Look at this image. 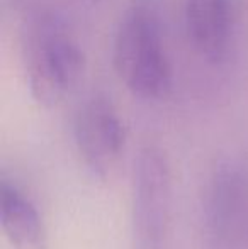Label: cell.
I'll list each match as a JSON object with an SVG mask.
<instances>
[{
    "mask_svg": "<svg viewBox=\"0 0 248 249\" xmlns=\"http://www.w3.org/2000/svg\"><path fill=\"white\" fill-rule=\"evenodd\" d=\"M113 61L121 82L141 99H162L172 87V68L156 0H131L121 14L113 43Z\"/></svg>",
    "mask_w": 248,
    "mask_h": 249,
    "instance_id": "6da1fadb",
    "label": "cell"
},
{
    "mask_svg": "<svg viewBox=\"0 0 248 249\" xmlns=\"http://www.w3.org/2000/svg\"><path fill=\"white\" fill-rule=\"evenodd\" d=\"M22 58L31 95L53 107L78 85L85 53L61 16L41 10L29 16L22 31Z\"/></svg>",
    "mask_w": 248,
    "mask_h": 249,
    "instance_id": "7a4b0ae2",
    "label": "cell"
},
{
    "mask_svg": "<svg viewBox=\"0 0 248 249\" xmlns=\"http://www.w3.org/2000/svg\"><path fill=\"white\" fill-rule=\"evenodd\" d=\"M131 232L134 249H172L173 187L165 153L139 149L133 168Z\"/></svg>",
    "mask_w": 248,
    "mask_h": 249,
    "instance_id": "3957f363",
    "label": "cell"
},
{
    "mask_svg": "<svg viewBox=\"0 0 248 249\" xmlns=\"http://www.w3.org/2000/svg\"><path fill=\"white\" fill-rule=\"evenodd\" d=\"M208 246H248V166L226 156L216 161L202 198Z\"/></svg>",
    "mask_w": 248,
    "mask_h": 249,
    "instance_id": "277c9868",
    "label": "cell"
},
{
    "mask_svg": "<svg viewBox=\"0 0 248 249\" xmlns=\"http://www.w3.org/2000/svg\"><path fill=\"white\" fill-rule=\"evenodd\" d=\"M75 144L92 177L106 181L116 171L126 144V129L111 99L90 93L73 115Z\"/></svg>",
    "mask_w": 248,
    "mask_h": 249,
    "instance_id": "5b68a950",
    "label": "cell"
},
{
    "mask_svg": "<svg viewBox=\"0 0 248 249\" xmlns=\"http://www.w3.org/2000/svg\"><path fill=\"white\" fill-rule=\"evenodd\" d=\"M238 22V0H184V27L192 48L209 63L228 58Z\"/></svg>",
    "mask_w": 248,
    "mask_h": 249,
    "instance_id": "8992f818",
    "label": "cell"
},
{
    "mask_svg": "<svg viewBox=\"0 0 248 249\" xmlns=\"http://www.w3.org/2000/svg\"><path fill=\"white\" fill-rule=\"evenodd\" d=\"M0 224L14 249H46L48 232L36 205L14 183L0 181Z\"/></svg>",
    "mask_w": 248,
    "mask_h": 249,
    "instance_id": "52a82bcc",
    "label": "cell"
},
{
    "mask_svg": "<svg viewBox=\"0 0 248 249\" xmlns=\"http://www.w3.org/2000/svg\"><path fill=\"white\" fill-rule=\"evenodd\" d=\"M209 249H243V248H229V246H218V248H209Z\"/></svg>",
    "mask_w": 248,
    "mask_h": 249,
    "instance_id": "ba28073f",
    "label": "cell"
}]
</instances>
